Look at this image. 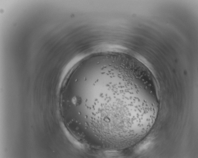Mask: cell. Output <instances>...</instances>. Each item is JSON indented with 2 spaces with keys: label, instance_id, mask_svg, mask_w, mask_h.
<instances>
[{
  "label": "cell",
  "instance_id": "1",
  "mask_svg": "<svg viewBox=\"0 0 198 158\" xmlns=\"http://www.w3.org/2000/svg\"><path fill=\"white\" fill-rule=\"evenodd\" d=\"M115 81L90 89L85 100L86 116L94 136L122 149L141 128L146 99L142 82L136 72L119 71L116 73Z\"/></svg>",
  "mask_w": 198,
  "mask_h": 158
}]
</instances>
